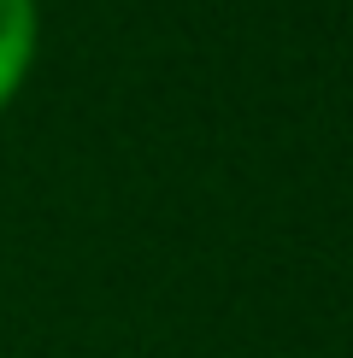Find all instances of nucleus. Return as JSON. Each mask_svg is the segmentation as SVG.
Returning a JSON list of instances; mask_svg holds the SVG:
<instances>
[{
    "instance_id": "nucleus-1",
    "label": "nucleus",
    "mask_w": 353,
    "mask_h": 358,
    "mask_svg": "<svg viewBox=\"0 0 353 358\" xmlns=\"http://www.w3.org/2000/svg\"><path fill=\"white\" fill-rule=\"evenodd\" d=\"M36 48H41V6L36 0H0V112L29 83Z\"/></svg>"
}]
</instances>
